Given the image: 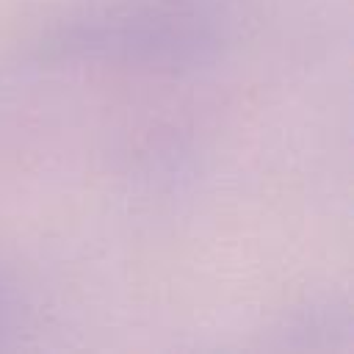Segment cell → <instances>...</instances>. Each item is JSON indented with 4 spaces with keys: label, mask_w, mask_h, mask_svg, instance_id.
Returning <instances> with one entry per match:
<instances>
[{
    "label": "cell",
    "mask_w": 354,
    "mask_h": 354,
    "mask_svg": "<svg viewBox=\"0 0 354 354\" xmlns=\"http://www.w3.org/2000/svg\"><path fill=\"white\" fill-rule=\"evenodd\" d=\"M227 22L213 0H113L83 6L36 41L47 64H124L199 69L221 55Z\"/></svg>",
    "instance_id": "cell-1"
},
{
    "label": "cell",
    "mask_w": 354,
    "mask_h": 354,
    "mask_svg": "<svg viewBox=\"0 0 354 354\" xmlns=\"http://www.w3.org/2000/svg\"><path fill=\"white\" fill-rule=\"evenodd\" d=\"M8 301H11V293H8V285H6V279L0 277V315L8 310Z\"/></svg>",
    "instance_id": "cell-2"
}]
</instances>
